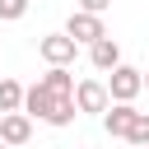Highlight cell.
Segmentation results:
<instances>
[{
    "mask_svg": "<svg viewBox=\"0 0 149 149\" xmlns=\"http://www.w3.org/2000/svg\"><path fill=\"white\" fill-rule=\"evenodd\" d=\"M23 112L37 116V121H47V126H70V121L79 116L74 93H51L42 79H37L33 88H23Z\"/></svg>",
    "mask_w": 149,
    "mask_h": 149,
    "instance_id": "obj_1",
    "label": "cell"
},
{
    "mask_svg": "<svg viewBox=\"0 0 149 149\" xmlns=\"http://www.w3.org/2000/svg\"><path fill=\"white\" fill-rule=\"evenodd\" d=\"M107 93H112V102H135L140 93H144V70H135V65H112L107 70Z\"/></svg>",
    "mask_w": 149,
    "mask_h": 149,
    "instance_id": "obj_2",
    "label": "cell"
},
{
    "mask_svg": "<svg viewBox=\"0 0 149 149\" xmlns=\"http://www.w3.org/2000/svg\"><path fill=\"white\" fill-rule=\"evenodd\" d=\"M74 51H79V42L61 28V33H47L42 42H37V56L47 61V65H74Z\"/></svg>",
    "mask_w": 149,
    "mask_h": 149,
    "instance_id": "obj_3",
    "label": "cell"
},
{
    "mask_svg": "<svg viewBox=\"0 0 149 149\" xmlns=\"http://www.w3.org/2000/svg\"><path fill=\"white\" fill-rule=\"evenodd\" d=\"M107 102H112L107 79H79V84H74V107H79V112L102 116V112H107Z\"/></svg>",
    "mask_w": 149,
    "mask_h": 149,
    "instance_id": "obj_4",
    "label": "cell"
},
{
    "mask_svg": "<svg viewBox=\"0 0 149 149\" xmlns=\"http://www.w3.org/2000/svg\"><path fill=\"white\" fill-rule=\"evenodd\" d=\"M65 33L79 42V47H88V42H98L102 33H107V23H102V14H88V9H74L70 19H65Z\"/></svg>",
    "mask_w": 149,
    "mask_h": 149,
    "instance_id": "obj_5",
    "label": "cell"
},
{
    "mask_svg": "<svg viewBox=\"0 0 149 149\" xmlns=\"http://www.w3.org/2000/svg\"><path fill=\"white\" fill-rule=\"evenodd\" d=\"M0 140L9 144V149H19V144H28L33 140V116L19 107V112H0Z\"/></svg>",
    "mask_w": 149,
    "mask_h": 149,
    "instance_id": "obj_6",
    "label": "cell"
},
{
    "mask_svg": "<svg viewBox=\"0 0 149 149\" xmlns=\"http://www.w3.org/2000/svg\"><path fill=\"white\" fill-rule=\"evenodd\" d=\"M130 126H135V102H107V112H102V130H107L112 140H126Z\"/></svg>",
    "mask_w": 149,
    "mask_h": 149,
    "instance_id": "obj_7",
    "label": "cell"
},
{
    "mask_svg": "<svg viewBox=\"0 0 149 149\" xmlns=\"http://www.w3.org/2000/svg\"><path fill=\"white\" fill-rule=\"evenodd\" d=\"M88 65L98 70V74H107L112 65H121V47H116V37H98V42H88Z\"/></svg>",
    "mask_w": 149,
    "mask_h": 149,
    "instance_id": "obj_8",
    "label": "cell"
},
{
    "mask_svg": "<svg viewBox=\"0 0 149 149\" xmlns=\"http://www.w3.org/2000/svg\"><path fill=\"white\" fill-rule=\"evenodd\" d=\"M42 84H47L51 93H74V74H70V65H47Z\"/></svg>",
    "mask_w": 149,
    "mask_h": 149,
    "instance_id": "obj_9",
    "label": "cell"
},
{
    "mask_svg": "<svg viewBox=\"0 0 149 149\" xmlns=\"http://www.w3.org/2000/svg\"><path fill=\"white\" fill-rule=\"evenodd\" d=\"M23 107V84L19 79H0V112H19Z\"/></svg>",
    "mask_w": 149,
    "mask_h": 149,
    "instance_id": "obj_10",
    "label": "cell"
},
{
    "mask_svg": "<svg viewBox=\"0 0 149 149\" xmlns=\"http://www.w3.org/2000/svg\"><path fill=\"white\" fill-rule=\"evenodd\" d=\"M126 140H130V144H149V112H135V126H130Z\"/></svg>",
    "mask_w": 149,
    "mask_h": 149,
    "instance_id": "obj_11",
    "label": "cell"
},
{
    "mask_svg": "<svg viewBox=\"0 0 149 149\" xmlns=\"http://www.w3.org/2000/svg\"><path fill=\"white\" fill-rule=\"evenodd\" d=\"M23 14H28V0H0V19L5 23H19Z\"/></svg>",
    "mask_w": 149,
    "mask_h": 149,
    "instance_id": "obj_12",
    "label": "cell"
},
{
    "mask_svg": "<svg viewBox=\"0 0 149 149\" xmlns=\"http://www.w3.org/2000/svg\"><path fill=\"white\" fill-rule=\"evenodd\" d=\"M79 9H88V14H107L112 0H79Z\"/></svg>",
    "mask_w": 149,
    "mask_h": 149,
    "instance_id": "obj_13",
    "label": "cell"
},
{
    "mask_svg": "<svg viewBox=\"0 0 149 149\" xmlns=\"http://www.w3.org/2000/svg\"><path fill=\"white\" fill-rule=\"evenodd\" d=\"M144 88H149V70H144Z\"/></svg>",
    "mask_w": 149,
    "mask_h": 149,
    "instance_id": "obj_14",
    "label": "cell"
},
{
    "mask_svg": "<svg viewBox=\"0 0 149 149\" xmlns=\"http://www.w3.org/2000/svg\"><path fill=\"white\" fill-rule=\"evenodd\" d=\"M130 149H149V144H130Z\"/></svg>",
    "mask_w": 149,
    "mask_h": 149,
    "instance_id": "obj_15",
    "label": "cell"
},
{
    "mask_svg": "<svg viewBox=\"0 0 149 149\" xmlns=\"http://www.w3.org/2000/svg\"><path fill=\"white\" fill-rule=\"evenodd\" d=\"M0 149H9V144H5V140H0Z\"/></svg>",
    "mask_w": 149,
    "mask_h": 149,
    "instance_id": "obj_16",
    "label": "cell"
}]
</instances>
